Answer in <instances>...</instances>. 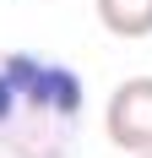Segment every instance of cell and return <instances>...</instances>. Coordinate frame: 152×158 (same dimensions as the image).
<instances>
[{
	"instance_id": "cell-3",
	"label": "cell",
	"mask_w": 152,
	"mask_h": 158,
	"mask_svg": "<svg viewBox=\"0 0 152 158\" xmlns=\"http://www.w3.org/2000/svg\"><path fill=\"white\" fill-rule=\"evenodd\" d=\"M92 11L114 38H152V0H92Z\"/></svg>"
},
{
	"instance_id": "cell-2",
	"label": "cell",
	"mask_w": 152,
	"mask_h": 158,
	"mask_svg": "<svg viewBox=\"0 0 152 158\" xmlns=\"http://www.w3.org/2000/svg\"><path fill=\"white\" fill-rule=\"evenodd\" d=\"M103 136L120 153L152 147V77H125L103 104Z\"/></svg>"
},
{
	"instance_id": "cell-4",
	"label": "cell",
	"mask_w": 152,
	"mask_h": 158,
	"mask_svg": "<svg viewBox=\"0 0 152 158\" xmlns=\"http://www.w3.org/2000/svg\"><path fill=\"white\" fill-rule=\"evenodd\" d=\"M136 158H152V147H147V153H136Z\"/></svg>"
},
{
	"instance_id": "cell-1",
	"label": "cell",
	"mask_w": 152,
	"mask_h": 158,
	"mask_svg": "<svg viewBox=\"0 0 152 158\" xmlns=\"http://www.w3.org/2000/svg\"><path fill=\"white\" fill-rule=\"evenodd\" d=\"M87 120V87L65 60L0 55V158H71Z\"/></svg>"
}]
</instances>
